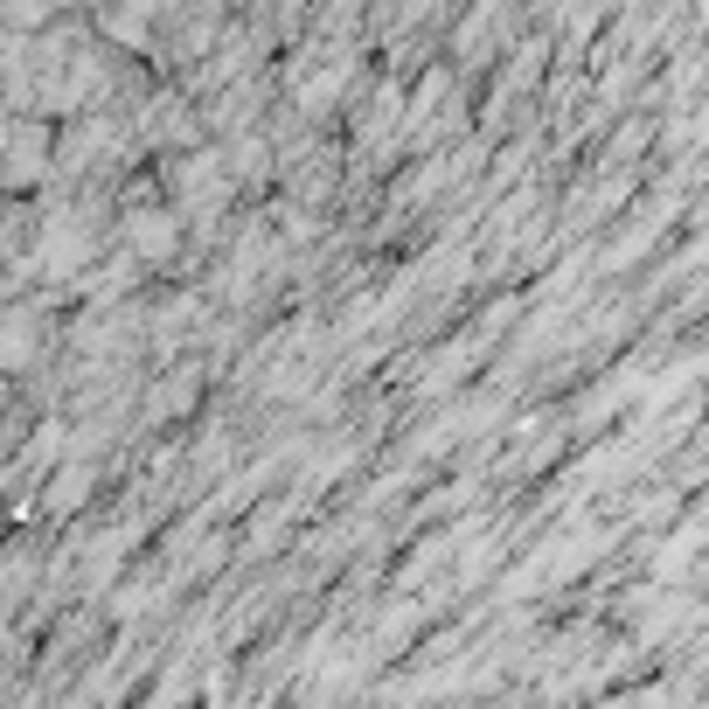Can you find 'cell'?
Instances as JSON below:
<instances>
[{"label":"cell","instance_id":"obj_1","mask_svg":"<svg viewBox=\"0 0 709 709\" xmlns=\"http://www.w3.org/2000/svg\"><path fill=\"white\" fill-rule=\"evenodd\" d=\"M133 237H140V251H167L174 244V223L167 216H133Z\"/></svg>","mask_w":709,"mask_h":709}]
</instances>
